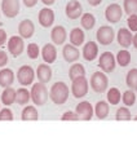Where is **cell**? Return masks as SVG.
Segmentation results:
<instances>
[{
    "mask_svg": "<svg viewBox=\"0 0 137 155\" xmlns=\"http://www.w3.org/2000/svg\"><path fill=\"white\" fill-rule=\"evenodd\" d=\"M88 80L85 75L83 76H78L72 80V84H71V93L75 98H82L88 93Z\"/></svg>",
    "mask_w": 137,
    "mask_h": 155,
    "instance_id": "cell-3",
    "label": "cell"
},
{
    "mask_svg": "<svg viewBox=\"0 0 137 155\" xmlns=\"http://www.w3.org/2000/svg\"><path fill=\"white\" fill-rule=\"evenodd\" d=\"M3 120H8V122H11V120H13V113L12 110L9 109H3L2 111H0V122H3Z\"/></svg>",
    "mask_w": 137,
    "mask_h": 155,
    "instance_id": "cell-36",
    "label": "cell"
},
{
    "mask_svg": "<svg viewBox=\"0 0 137 155\" xmlns=\"http://www.w3.org/2000/svg\"><path fill=\"white\" fill-rule=\"evenodd\" d=\"M132 44L135 45V48L137 49V32H136V35L133 36V41H132Z\"/></svg>",
    "mask_w": 137,
    "mask_h": 155,
    "instance_id": "cell-44",
    "label": "cell"
},
{
    "mask_svg": "<svg viewBox=\"0 0 137 155\" xmlns=\"http://www.w3.org/2000/svg\"><path fill=\"white\" fill-rule=\"evenodd\" d=\"M49 97L56 105H63L68 98V87L63 81H57L52 85Z\"/></svg>",
    "mask_w": 137,
    "mask_h": 155,
    "instance_id": "cell-1",
    "label": "cell"
},
{
    "mask_svg": "<svg viewBox=\"0 0 137 155\" xmlns=\"http://www.w3.org/2000/svg\"><path fill=\"white\" fill-rule=\"evenodd\" d=\"M127 23H128L129 31H137V14H131L127 19Z\"/></svg>",
    "mask_w": 137,
    "mask_h": 155,
    "instance_id": "cell-37",
    "label": "cell"
},
{
    "mask_svg": "<svg viewBox=\"0 0 137 155\" xmlns=\"http://www.w3.org/2000/svg\"><path fill=\"white\" fill-rule=\"evenodd\" d=\"M2 11L5 17L13 18L19 13V2L18 0H3L2 2Z\"/></svg>",
    "mask_w": 137,
    "mask_h": 155,
    "instance_id": "cell-10",
    "label": "cell"
},
{
    "mask_svg": "<svg viewBox=\"0 0 137 155\" xmlns=\"http://www.w3.org/2000/svg\"><path fill=\"white\" fill-rule=\"evenodd\" d=\"M107 101L111 105H118L120 102V91L118 88H110L107 92Z\"/></svg>",
    "mask_w": 137,
    "mask_h": 155,
    "instance_id": "cell-31",
    "label": "cell"
},
{
    "mask_svg": "<svg viewBox=\"0 0 137 155\" xmlns=\"http://www.w3.org/2000/svg\"><path fill=\"white\" fill-rule=\"evenodd\" d=\"M101 2H102V0H88V3H89L91 5H93V7H96V5H100Z\"/></svg>",
    "mask_w": 137,
    "mask_h": 155,
    "instance_id": "cell-42",
    "label": "cell"
},
{
    "mask_svg": "<svg viewBox=\"0 0 137 155\" xmlns=\"http://www.w3.org/2000/svg\"><path fill=\"white\" fill-rule=\"evenodd\" d=\"M22 120H38L39 119V113L38 110L35 109V106H26L22 111V115H21Z\"/></svg>",
    "mask_w": 137,
    "mask_h": 155,
    "instance_id": "cell-25",
    "label": "cell"
},
{
    "mask_svg": "<svg viewBox=\"0 0 137 155\" xmlns=\"http://www.w3.org/2000/svg\"><path fill=\"white\" fill-rule=\"evenodd\" d=\"M116 120H119V122H123V120H131V111L127 109V107H120L116 110Z\"/></svg>",
    "mask_w": 137,
    "mask_h": 155,
    "instance_id": "cell-34",
    "label": "cell"
},
{
    "mask_svg": "<svg viewBox=\"0 0 137 155\" xmlns=\"http://www.w3.org/2000/svg\"><path fill=\"white\" fill-rule=\"evenodd\" d=\"M34 78H35V71L32 70L31 66H27V65L21 66L17 71V80L23 87L32 84Z\"/></svg>",
    "mask_w": 137,
    "mask_h": 155,
    "instance_id": "cell-5",
    "label": "cell"
},
{
    "mask_svg": "<svg viewBox=\"0 0 137 155\" xmlns=\"http://www.w3.org/2000/svg\"><path fill=\"white\" fill-rule=\"evenodd\" d=\"M63 122H67V120H79L78 119V115L75 113H72V111H67V113H65L62 115V118H61Z\"/></svg>",
    "mask_w": 137,
    "mask_h": 155,
    "instance_id": "cell-38",
    "label": "cell"
},
{
    "mask_svg": "<svg viewBox=\"0 0 137 155\" xmlns=\"http://www.w3.org/2000/svg\"><path fill=\"white\" fill-rule=\"evenodd\" d=\"M14 83V72L11 69H3L0 70V85L3 88L11 87Z\"/></svg>",
    "mask_w": 137,
    "mask_h": 155,
    "instance_id": "cell-21",
    "label": "cell"
},
{
    "mask_svg": "<svg viewBox=\"0 0 137 155\" xmlns=\"http://www.w3.org/2000/svg\"><path fill=\"white\" fill-rule=\"evenodd\" d=\"M62 53H63V58H65L67 62H75V61L79 60V57H80L79 49L72 44H67V45L63 47Z\"/></svg>",
    "mask_w": 137,
    "mask_h": 155,
    "instance_id": "cell-17",
    "label": "cell"
},
{
    "mask_svg": "<svg viewBox=\"0 0 137 155\" xmlns=\"http://www.w3.org/2000/svg\"><path fill=\"white\" fill-rule=\"evenodd\" d=\"M75 114L79 120H91L93 116V107L88 101H83L75 109Z\"/></svg>",
    "mask_w": 137,
    "mask_h": 155,
    "instance_id": "cell-9",
    "label": "cell"
},
{
    "mask_svg": "<svg viewBox=\"0 0 137 155\" xmlns=\"http://www.w3.org/2000/svg\"><path fill=\"white\" fill-rule=\"evenodd\" d=\"M16 92L13 88L11 87H7V88H4L3 93H2V102L5 105V106H9L16 102Z\"/></svg>",
    "mask_w": 137,
    "mask_h": 155,
    "instance_id": "cell-23",
    "label": "cell"
},
{
    "mask_svg": "<svg viewBox=\"0 0 137 155\" xmlns=\"http://www.w3.org/2000/svg\"><path fill=\"white\" fill-rule=\"evenodd\" d=\"M109 104L105 102V101H100V102H97L95 107V114L99 119H105L109 115Z\"/></svg>",
    "mask_w": 137,
    "mask_h": 155,
    "instance_id": "cell-24",
    "label": "cell"
},
{
    "mask_svg": "<svg viewBox=\"0 0 137 155\" xmlns=\"http://www.w3.org/2000/svg\"><path fill=\"white\" fill-rule=\"evenodd\" d=\"M42 2H43V4H45V5H52L56 0H42Z\"/></svg>",
    "mask_w": 137,
    "mask_h": 155,
    "instance_id": "cell-43",
    "label": "cell"
},
{
    "mask_svg": "<svg viewBox=\"0 0 137 155\" xmlns=\"http://www.w3.org/2000/svg\"><path fill=\"white\" fill-rule=\"evenodd\" d=\"M118 43L124 47V48H128L132 41H133V35H132V31H129L128 28H120V30L118 31Z\"/></svg>",
    "mask_w": 137,
    "mask_h": 155,
    "instance_id": "cell-19",
    "label": "cell"
},
{
    "mask_svg": "<svg viewBox=\"0 0 137 155\" xmlns=\"http://www.w3.org/2000/svg\"><path fill=\"white\" fill-rule=\"evenodd\" d=\"M36 76H38L39 81H42V83H48L52 78V69L45 64L39 65L38 69H36Z\"/></svg>",
    "mask_w": 137,
    "mask_h": 155,
    "instance_id": "cell-20",
    "label": "cell"
},
{
    "mask_svg": "<svg viewBox=\"0 0 137 155\" xmlns=\"http://www.w3.org/2000/svg\"><path fill=\"white\" fill-rule=\"evenodd\" d=\"M18 32H19V36L21 38L28 39L34 35V32H35V26H34V23L30 21V19H23V21H21L18 25Z\"/></svg>",
    "mask_w": 137,
    "mask_h": 155,
    "instance_id": "cell-13",
    "label": "cell"
},
{
    "mask_svg": "<svg viewBox=\"0 0 137 155\" xmlns=\"http://www.w3.org/2000/svg\"><path fill=\"white\" fill-rule=\"evenodd\" d=\"M42 56H43V60L44 62H48V64H52V62L56 61L57 58V49L53 44H45L42 49Z\"/></svg>",
    "mask_w": 137,
    "mask_h": 155,
    "instance_id": "cell-18",
    "label": "cell"
},
{
    "mask_svg": "<svg viewBox=\"0 0 137 155\" xmlns=\"http://www.w3.org/2000/svg\"><path fill=\"white\" fill-rule=\"evenodd\" d=\"M5 41H7V32L3 28H0V47L5 44Z\"/></svg>",
    "mask_w": 137,
    "mask_h": 155,
    "instance_id": "cell-40",
    "label": "cell"
},
{
    "mask_svg": "<svg viewBox=\"0 0 137 155\" xmlns=\"http://www.w3.org/2000/svg\"><path fill=\"white\" fill-rule=\"evenodd\" d=\"M39 23L43 26V27H49L53 25L55 22V13H53L52 9L49 8H43L40 12H39Z\"/></svg>",
    "mask_w": 137,
    "mask_h": 155,
    "instance_id": "cell-14",
    "label": "cell"
},
{
    "mask_svg": "<svg viewBox=\"0 0 137 155\" xmlns=\"http://www.w3.org/2000/svg\"><path fill=\"white\" fill-rule=\"evenodd\" d=\"M114 30L110 26H101L96 32L97 41L102 45H109L114 40Z\"/></svg>",
    "mask_w": 137,
    "mask_h": 155,
    "instance_id": "cell-6",
    "label": "cell"
},
{
    "mask_svg": "<svg viewBox=\"0 0 137 155\" xmlns=\"http://www.w3.org/2000/svg\"><path fill=\"white\" fill-rule=\"evenodd\" d=\"M23 3H25V5L27 8H31L34 5H36V3H38V0H23Z\"/></svg>",
    "mask_w": 137,
    "mask_h": 155,
    "instance_id": "cell-41",
    "label": "cell"
},
{
    "mask_svg": "<svg viewBox=\"0 0 137 155\" xmlns=\"http://www.w3.org/2000/svg\"><path fill=\"white\" fill-rule=\"evenodd\" d=\"M68 38H70V43L75 47H80L83 43H84V32H83V30L79 27L72 28L70 31V36Z\"/></svg>",
    "mask_w": 137,
    "mask_h": 155,
    "instance_id": "cell-22",
    "label": "cell"
},
{
    "mask_svg": "<svg viewBox=\"0 0 137 155\" xmlns=\"http://www.w3.org/2000/svg\"><path fill=\"white\" fill-rule=\"evenodd\" d=\"M96 23V18L93 14L91 13H84L82 16V19H80V25L83 26V28H85V30H91V28H93Z\"/></svg>",
    "mask_w": 137,
    "mask_h": 155,
    "instance_id": "cell-27",
    "label": "cell"
},
{
    "mask_svg": "<svg viewBox=\"0 0 137 155\" xmlns=\"http://www.w3.org/2000/svg\"><path fill=\"white\" fill-rule=\"evenodd\" d=\"M135 120H137V116H135Z\"/></svg>",
    "mask_w": 137,
    "mask_h": 155,
    "instance_id": "cell-45",
    "label": "cell"
},
{
    "mask_svg": "<svg viewBox=\"0 0 137 155\" xmlns=\"http://www.w3.org/2000/svg\"><path fill=\"white\" fill-rule=\"evenodd\" d=\"M82 12H83V8H82V4L79 2H76V0H71V2L67 3L65 13L70 19L79 18L82 16Z\"/></svg>",
    "mask_w": 137,
    "mask_h": 155,
    "instance_id": "cell-12",
    "label": "cell"
},
{
    "mask_svg": "<svg viewBox=\"0 0 137 155\" xmlns=\"http://www.w3.org/2000/svg\"><path fill=\"white\" fill-rule=\"evenodd\" d=\"M25 49V43H23V38L14 35L9 38L8 40V51L11 52L13 57H18Z\"/></svg>",
    "mask_w": 137,
    "mask_h": 155,
    "instance_id": "cell-8",
    "label": "cell"
},
{
    "mask_svg": "<svg viewBox=\"0 0 137 155\" xmlns=\"http://www.w3.org/2000/svg\"><path fill=\"white\" fill-rule=\"evenodd\" d=\"M39 53H40V49H39L38 44H35V43H31V44L27 45V56L31 58V60H35V58H38Z\"/></svg>",
    "mask_w": 137,
    "mask_h": 155,
    "instance_id": "cell-35",
    "label": "cell"
},
{
    "mask_svg": "<svg viewBox=\"0 0 137 155\" xmlns=\"http://www.w3.org/2000/svg\"><path fill=\"white\" fill-rule=\"evenodd\" d=\"M124 12L127 14H137V0H124Z\"/></svg>",
    "mask_w": 137,
    "mask_h": 155,
    "instance_id": "cell-32",
    "label": "cell"
},
{
    "mask_svg": "<svg viewBox=\"0 0 137 155\" xmlns=\"http://www.w3.org/2000/svg\"><path fill=\"white\" fill-rule=\"evenodd\" d=\"M99 56V45L95 41H88L83 48V57L85 61H93Z\"/></svg>",
    "mask_w": 137,
    "mask_h": 155,
    "instance_id": "cell-15",
    "label": "cell"
},
{
    "mask_svg": "<svg viewBox=\"0 0 137 155\" xmlns=\"http://www.w3.org/2000/svg\"><path fill=\"white\" fill-rule=\"evenodd\" d=\"M66 38H67V32L65 30V27L62 26H56L53 27V30L51 32V39L52 41L57 45H61L66 41Z\"/></svg>",
    "mask_w": 137,
    "mask_h": 155,
    "instance_id": "cell-16",
    "label": "cell"
},
{
    "mask_svg": "<svg viewBox=\"0 0 137 155\" xmlns=\"http://www.w3.org/2000/svg\"><path fill=\"white\" fill-rule=\"evenodd\" d=\"M116 62H118L119 66H122V67L128 66V64L131 62V53L125 49L118 52V54H116Z\"/></svg>",
    "mask_w": 137,
    "mask_h": 155,
    "instance_id": "cell-29",
    "label": "cell"
},
{
    "mask_svg": "<svg viewBox=\"0 0 137 155\" xmlns=\"http://www.w3.org/2000/svg\"><path fill=\"white\" fill-rule=\"evenodd\" d=\"M122 16H123V9L120 8L119 4H110L105 11V17L111 23L119 22Z\"/></svg>",
    "mask_w": 137,
    "mask_h": 155,
    "instance_id": "cell-11",
    "label": "cell"
},
{
    "mask_svg": "<svg viewBox=\"0 0 137 155\" xmlns=\"http://www.w3.org/2000/svg\"><path fill=\"white\" fill-rule=\"evenodd\" d=\"M107 85H109V79H107V76L105 75V72L97 71L91 76V87L97 93L105 92Z\"/></svg>",
    "mask_w": 137,
    "mask_h": 155,
    "instance_id": "cell-4",
    "label": "cell"
},
{
    "mask_svg": "<svg viewBox=\"0 0 137 155\" xmlns=\"http://www.w3.org/2000/svg\"><path fill=\"white\" fill-rule=\"evenodd\" d=\"M115 64H116V60H115V57L112 56L111 52H104L100 56L99 66L104 72H111L115 69Z\"/></svg>",
    "mask_w": 137,
    "mask_h": 155,
    "instance_id": "cell-7",
    "label": "cell"
},
{
    "mask_svg": "<svg viewBox=\"0 0 137 155\" xmlns=\"http://www.w3.org/2000/svg\"><path fill=\"white\" fill-rule=\"evenodd\" d=\"M125 83L131 89H137V69H132L125 76Z\"/></svg>",
    "mask_w": 137,
    "mask_h": 155,
    "instance_id": "cell-30",
    "label": "cell"
},
{
    "mask_svg": "<svg viewBox=\"0 0 137 155\" xmlns=\"http://www.w3.org/2000/svg\"><path fill=\"white\" fill-rule=\"evenodd\" d=\"M8 64V56L4 51H0V67L5 66Z\"/></svg>",
    "mask_w": 137,
    "mask_h": 155,
    "instance_id": "cell-39",
    "label": "cell"
},
{
    "mask_svg": "<svg viewBox=\"0 0 137 155\" xmlns=\"http://www.w3.org/2000/svg\"><path fill=\"white\" fill-rule=\"evenodd\" d=\"M31 98V94L26 88H19L16 92V101L18 105H26Z\"/></svg>",
    "mask_w": 137,
    "mask_h": 155,
    "instance_id": "cell-26",
    "label": "cell"
},
{
    "mask_svg": "<svg viewBox=\"0 0 137 155\" xmlns=\"http://www.w3.org/2000/svg\"><path fill=\"white\" fill-rule=\"evenodd\" d=\"M30 94H31V100H32V102L38 105V106H42L47 102V100H48V89H47V87L44 85V83H35L32 85V88H31V92H30Z\"/></svg>",
    "mask_w": 137,
    "mask_h": 155,
    "instance_id": "cell-2",
    "label": "cell"
},
{
    "mask_svg": "<svg viewBox=\"0 0 137 155\" xmlns=\"http://www.w3.org/2000/svg\"><path fill=\"white\" fill-rule=\"evenodd\" d=\"M83 75H85L84 66H83L82 64H74V65H71L70 70H68V76H70L71 80H74L75 78L83 76Z\"/></svg>",
    "mask_w": 137,
    "mask_h": 155,
    "instance_id": "cell-28",
    "label": "cell"
},
{
    "mask_svg": "<svg viewBox=\"0 0 137 155\" xmlns=\"http://www.w3.org/2000/svg\"><path fill=\"white\" fill-rule=\"evenodd\" d=\"M122 100H123V104L125 106H133L135 102H136V94L132 91H125L123 93Z\"/></svg>",
    "mask_w": 137,
    "mask_h": 155,
    "instance_id": "cell-33",
    "label": "cell"
}]
</instances>
